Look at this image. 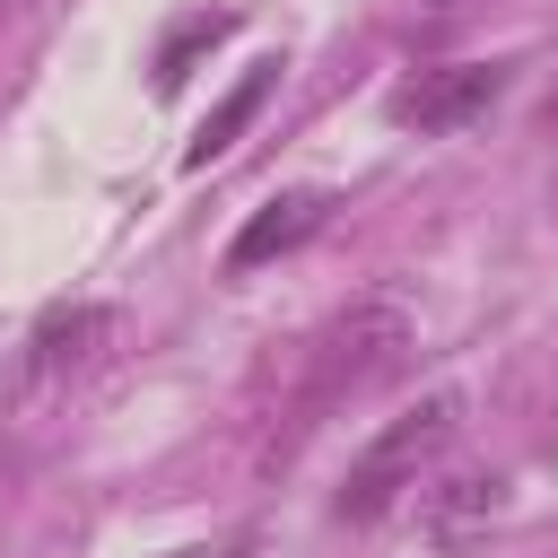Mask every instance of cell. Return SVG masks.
Returning a JSON list of instances; mask_svg holds the SVG:
<instances>
[{
	"label": "cell",
	"mask_w": 558,
	"mask_h": 558,
	"mask_svg": "<svg viewBox=\"0 0 558 558\" xmlns=\"http://www.w3.org/2000/svg\"><path fill=\"white\" fill-rule=\"evenodd\" d=\"M453 427H462V392H427V401L401 410L384 436H366L357 462H349V480H340V514H349V523H384V514L445 462Z\"/></svg>",
	"instance_id": "cell-1"
},
{
	"label": "cell",
	"mask_w": 558,
	"mask_h": 558,
	"mask_svg": "<svg viewBox=\"0 0 558 558\" xmlns=\"http://www.w3.org/2000/svg\"><path fill=\"white\" fill-rule=\"evenodd\" d=\"M401 349H410V314H401V305H349V314L314 340V357H305L296 427H314V410H331V401L366 392L375 375H392V366H401Z\"/></svg>",
	"instance_id": "cell-2"
},
{
	"label": "cell",
	"mask_w": 558,
	"mask_h": 558,
	"mask_svg": "<svg viewBox=\"0 0 558 558\" xmlns=\"http://www.w3.org/2000/svg\"><path fill=\"white\" fill-rule=\"evenodd\" d=\"M514 87V61H445V70H410L392 96H384V113L401 122V131H471L497 96Z\"/></svg>",
	"instance_id": "cell-3"
},
{
	"label": "cell",
	"mask_w": 558,
	"mask_h": 558,
	"mask_svg": "<svg viewBox=\"0 0 558 558\" xmlns=\"http://www.w3.org/2000/svg\"><path fill=\"white\" fill-rule=\"evenodd\" d=\"M323 218H331V192H323V183H296V192L262 201V209L235 227V244H227V270H262V262L296 253L305 235H323Z\"/></svg>",
	"instance_id": "cell-4"
},
{
	"label": "cell",
	"mask_w": 558,
	"mask_h": 558,
	"mask_svg": "<svg viewBox=\"0 0 558 558\" xmlns=\"http://www.w3.org/2000/svg\"><path fill=\"white\" fill-rule=\"evenodd\" d=\"M113 331V314L105 305H52L44 323H35V340H26V384H52V375H78L87 357H96V340Z\"/></svg>",
	"instance_id": "cell-5"
},
{
	"label": "cell",
	"mask_w": 558,
	"mask_h": 558,
	"mask_svg": "<svg viewBox=\"0 0 558 558\" xmlns=\"http://www.w3.org/2000/svg\"><path fill=\"white\" fill-rule=\"evenodd\" d=\"M270 78H279V61H253V70L235 78V96H227V105H218V113L201 122V140L183 148V166H218V157L235 148V131H244V122L262 113V96H270Z\"/></svg>",
	"instance_id": "cell-6"
},
{
	"label": "cell",
	"mask_w": 558,
	"mask_h": 558,
	"mask_svg": "<svg viewBox=\"0 0 558 558\" xmlns=\"http://www.w3.org/2000/svg\"><path fill=\"white\" fill-rule=\"evenodd\" d=\"M497 488H506V480H488V471H462V480H436V471H427V480H418V497H427V523H436L445 541H453L471 514H497Z\"/></svg>",
	"instance_id": "cell-7"
},
{
	"label": "cell",
	"mask_w": 558,
	"mask_h": 558,
	"mask_svg": "<svg viewBox=\"0 0 558 558\" xmlns=\"http://www.w3.org/2000/svg\"><path fill=\"white\" fill-rule=\"evenodd\" d=\"M183 558H253V532H235V541H218V549H183Z\"/></svg>",
	"instance_id": "cell-8"
},
{
	"label": "cell",
	"mask_w": 558,
	"mask_h": 558,
	"mask_svg": "<svg viewBox=\"0 0 558 558\" xmlns=\"http://www.w3.org/2000/svg\"><path fill=\"white\" fill-rule=\"evenodd\" d=\"M541 122H549V131H558V78H549V96H541Z\"/></svg>",
	"instance_id": "cell-9"
}]
</instances>
